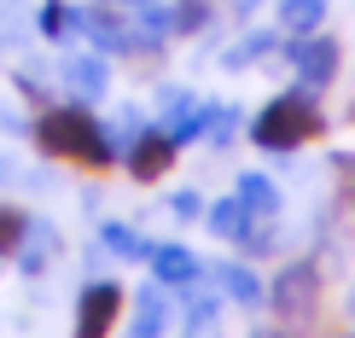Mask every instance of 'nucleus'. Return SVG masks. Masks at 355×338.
Returning a JSON list of instances; mask_svg holds the SVG:
<instances>
[{
	"label": "nucleus",
	"mask_w": 355,
	"mask_h": 338,
	"mask_svg": "<svg viewBox=\"0 0 355 338\" xmlns=\"http://www.w3.org/2000/svg\"><path fill=\"white\" fill-rule=\"evenodd\" d=\"M35 146L47 158H58V164H76V169H111L116 158V140H111V128L99 123L94 111L82 105H47L35 117Z\"/></svg>",
	"instance_id": "1"
},
{
	"label": "nucleus",
	"mask_w": 355,
	"mask_h": 338,
	"mask_svg": "<svg viewBox=\"0 0 355 338\" xmlns=\"http://www.w3.org/2000/svg\"><path fill=\"white\" fill-rule=\"evenodd\" d=\"M320 135V111H315V94H279V99H268L257 117H250V140L262 146V152H297L303 140H315Z\"/></svg>",
	"instance_id": "2"
},
{
	"label": "nucleus",
	"mask_w": 355,
	"mask_h": 338,
	"mask_svg": "<svg viewBox=\"0 0 355 338\" xmlns=\"http://www.w3.org/2000/svg\"><path fill=\"white\" fill-rule=\"evenodd\" d=\"M268 303H274V315H286V321H309L320 310V269L315 262H286V269L274 274Z\"/></svg>",
	"instance_id": "3"
},
{
	"label": "nucleus",
	"mask_w": 355,
	"mask_h": 338,
	"mask_svg": "<svg viewBox=\"0 0 355 338\" xmlns=\"http://www.w3.org/2000/svg\"><path fill=\"white\" fill-rule=\"evenodd\" d=\"M116 315H123V286L116 280H94L76 298V338H111Z\"/></svg>",
	"instance_id": "4"
},
{
	"label": "nucleus",
	"mask_w": 355,
	"mask_h": 338,
	"mask_svg": "<svg viewBox=\"0 0 355 338\" xmlns=\"http://www.w3.org/2000/svg\"><path fill=\"white\" fill-rule=\"evenodd\" d=\"M175 152H181V140L169 135L164 123H152V128H140V140L128 146V175H135V181H157V175H169L175 169Z\"/></svg>",
	"instance_id": "5"
},
{
	"label": "nucleus",
	"mask_w": 355,
	"mask_h": 338,
	"mask_svg": "<svg viewBox=\"0 0 355 338\" xmlns=\"http://www.w3.org/2000/svg\"><path fill=\"white\" fill-rule=\"evenodd\" d=\"M291 65H297V82L315 94V87H327L338 76V41L332 35H303L297 47H291Z\"/></svg>",
	"instance_id": "6"
},
{
	"label": "nucleus",
	"mask_w": 355,
	"mask_h": 338,
	"mask_svg": "<svg viewBox=\"0 0 355 338\" xmlns=\"http://www.w3.org/2000/svg\"><path fill=\"white\" fill-rule=\"evenodd\" d=\"M58 82H64L70 94H76L82 105H87V99H99V94L111 87V70H105V58H64Z\"/></svg>",
	"instance_id": "7"
},
{
	"label": "nucleus",
	"mask_w": 355,
	"mask_h": 338,
	"mask_svg": "<svg viewBox=\"0 0 355 338\" xmlns=\"http://www.w3.org/2000/svg\"><path fill=\"white\" fill-rule=\"evenodd\" d=\"M146 262L157 269V280H164V286H192V280H198V269H204L187 245H152V257H146Z\"/></svg>",
	"instance_id": "8"
},
{
	"label": "nucleus",
	"mask_w": 355,
	"mask_h": 338,
	"mask_svg": "<svg viewBox=\"0 0 355 338\" xmlns=\"http://www.w3.org/2000/svg\"><path fill=\"white\" fill-rule=\"evenodd\" d=\"M169 321H175L169 298H164L157 286H146V291H140V303H135V327H128V338H164V332H169Z\"/></svg>",
	"instance_id": "9"
},
{
	"label": "nucleus",
	"mask_w": 355,
	"mask_h": 338,
	"mask_svg": "<svg viewBox=\"0 0 355 338\" xmlns=\"http://www.w3.org/2000/svg\"><path fill=\"white\" fill-rule=\"evenodd\" d=\"M210 233H221V239H250L257 233V216L245 210V198L233 193V198H221V204H210Z\"/></svg>",
	"instance_id": "10"
},
{
	"label": "nucleus",
	"mask_w": 355,
	"mask_h": 338,
	"mask_svg": "<svg viewBox=\"0 0 355 338\" xmlns=\"http://www.w3.org/2000/svg\"><path fill=\"white\" fill-rule=\"evenodd\" d=\"M82 29H87V12H76L70 0H47L41 6V35L47 41H76Z\"/></svg>",
	"instance_id": "11"
},
{
	"label": "nucleus",
	"mask_w": 355,
	"mask_h": 338,
	"mask_svg": "<svg viewBox=\"0 0 355 338\" xmlns=\"http://www.w3.org/2000/svg\"><path fill=\"white\" fill-rule=\"evenodd\" d=\"M216 286L227 291L233 303H245V310H257V303L268 298V291H262V280H257L250 269H239V262H221V269H216Z\"/></svg>",
	"instance_id": "12"
},
{
	"label": "nucleus",
	"mask_w": 355,
	"mask_h": 338,
	"mask_svg": "<svg viewBox=\"0 0 355 338\" xmlns=\"http://www.w3.org/2000/svg\"><path fill=\"white\" fill-rule=\"evenodd\" d=\"M239 198H245V210L257 216V222H274L279 216V193H274L268 175H239Z\"/></svg>",
	"instance_id": "13"
},
{
	"label": "nucleus",
	"mask_w": 355,
	"mask_h": 338,
	"mask_svg": "<svg viewBox=\"0 0 355 338\" xmlns=\"http://www.w3.org/2000/svg\"><path fill=\"white\" fill-rule=\"evenodd\" d=\"M29 233H35V216H24L18 204H0V257H18Z\"/></svg>",
	"instance_id": "14"
},
{
	"label": "nucleus",
	"mask_w": 355,
	"mask_h": 338,
	"mask_svg": "<svg viewBox=\"0 0 355 338\" xmlns=\"http://www.w3.org/2000/svg\"><path fill=\"white\" fill-rule=\"evenodd\" d=\"M99 245H105V251H116V257H152V245H146L128 222H105V228H99Z\"/></svg>",
	"instance_id": "15"
},
{
	"label": "nucleus",
	"mask_w": 355,
	"mask_h": 338,
	"mask_svg": "<svg viewBox=\"0 0 355 338\" xmlns=\"http://www.w3.org/2000/svg\"><path fill=\"white\" fill-rule=\"evenodd\" d=\"M320 18H327V0H279V24L297 29V35H309Z\"/></svg>",
	"instance_id": "16"
},
{
	"label": "nucleus",
	"mask_w": 355,
	"mask_h": 338,
	"mask_svg": "<svg viewBox=\"0 0 355 338\" xmlns=\"http://www.w3.org/2000/svg\"><path fill=\"white\" fill-rule=\"evenodd\" d=\"M53 245H58V233L47 222H35V239H24V251H18V269L24 274H41V262L53 257Z\"/></svg>",
	"instance_id": "17"
},
{
	"label": "nucleus",
	"mask_w": 355,
	"mask_h": 338,
	"mask_svg": "<svg viewBox=\"0 0 355 338\" xmlns=\"http://www.w3.org/2000/svg\"><path fill=\"white\" fill-rule=\"evenodd\" d=\"M268 47H274V35H250L245 47H233V53H227V65H250V58H262Z\"/></svg>",
	"instance_id": "18"
},
{
	"label": "nucleus",
	"mask_w": 355,
	"mask_h": 338,
	"mask_svg": "<svg viewBox=\"0 0 355 338\" xmlns=\"http://www.w3.org/2000/svg\"><path fill=\"white\" fill-rule=\"evenodd\" d=\"M169 210H175V216H198L204 204H198V193H175V204H169Z\"/></svg>",
	"instance_id": "19"
},
{
	"label": "nucleus",
	"mask_w": 355,
	"mask_h": 338,
	"mask_svg": "<svg viewBox=\"0 0 355 338\" xmlns=\"http://www.w3.org/2000/svg\"><path fill=\"white\" fill-rule=\"evenodd\" d=\"M105 6H140V0H105Z\"/></svg>",
	"instance_id": "20"
},
{
	"label": "nucleus",
	"mask_w": 355,
	"mask_h": 338,
	"mask_svg": "<svg viewBox=\"0 0 355 338\" xmlns=\"http://www.w3.org/2000/svg\"><path fill=\"white\" fill-rule=\"evenodd\" d=\"M349 315H355V291H349Z\"/></svg>",
	"instance_id": "21"
},
{
	"label": "nucleus",
	"mask_w": 355,
	"mask_h": 338,
	"mask_svg": "<svg viewBox=\"0 0 355 338\" xmlns=\"http://www.w3.org/2000/svg\"><path fill=\"white\" fill-rule=\"evenodd\" d=\"M257 338H279V332H257Z\"/></svg>",
	"instance_id": "22"
}]
</instances>
